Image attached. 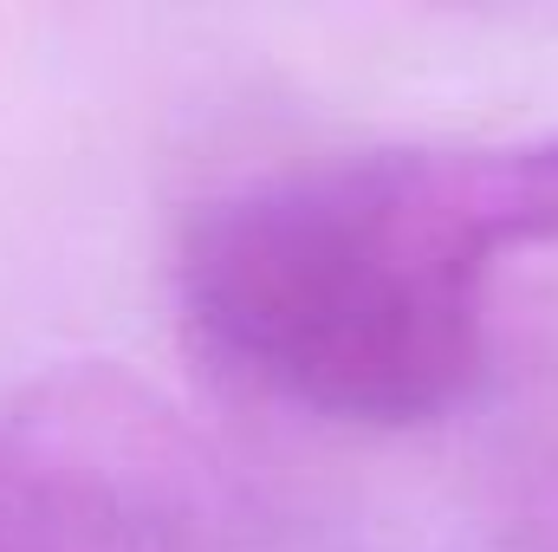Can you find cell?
Masks as SVG:
<instances>
[{"instance_id": "1", "label": "cell", "mask_w": 558, "mask_h": 552, "mask_svg": "<svg viewBox=\"0 0 558 552\" xmlns=\"http://www.w3.org/2000/svg\"><path fill=\"white\" fill-rule=\"evenodd\" d=\"M539 248H558V131L351 149L202 202L175 312L228 384L403 429L474 391L487 286Z\"/></svg>"}, {"instance_id": "2", "label": "cell", "mask_w": 558, "mask_h": 552, "mask_svg": "<svg viewBox=\"0 0 558 552\" xmlns=\"http://www.w3.org/2000/svg\"><path fill=\"white\" fill-rule=\"evenodd\" d=\"M215 455L137 384L59 377L0 416V552H228Z\"/></svg>"}, {"instance_id": "3", "label": "cell", "mask_w": 558, "mask_h": 552, "mask_svg": "<svg viewBox=\"0 0 558 552\" xmlns=\"http://www.w3.org/2000/svg\"><path fill=\"white\" fill-rule=\"evenodd\" d=\"M539 552H558V547H539Z\"/></svg>"}]
</instances>
